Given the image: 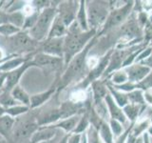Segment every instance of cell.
Here are the masks:
<instances>
[{
	"label": "cell",
	"instance_id": "cell-38",
	"mask_svg": "<svg viewBox=\"0 0 152 143\" xmlns=\"http://www.w3.org/2000/svg\"><path fill=\"white\" fill-rule=\"evenodd\" d=\"M145 86H152V75L150 76V77H149L148 79H147V80L145 81Z\"/></svg>",
	"mask_w": 152,
	"mask_h": 143
},
{
	"label": "cell",
	"instance_id": "cell-10",
	"mask_svg": "<svg viewBox=\"0 0 152 143\" xmlns=\"http://www.w3.org/2000/svg\"><path fill=\"white\" fill-rule=\"evenodd\" d=\"M38 129L39 125L37 122L34 121H26L19 126L16 131L14 132V135L18 138H27L31 137V136Z\"/></svg>",
	"mask_w": 152,
	"mask_h": 143
},
{
	"label": "cell",
	"instance_id": "cell-37",
	"mask_svg": "<svg viewBox=\"0 0 152 143\" xmlns=\"http://www.w3.org/2000/svg\"><path fill=\"white\" fill-rule=\"evenodd\" d=\"M7 57H8V56H6V54H5L4 50L0 48V60H3V59H5V58H7Z\"/></svg>",
	"mask_w": 152,
	"mask_h": 143
},
{
	"label": "cell",
	"instance_id": "cell-32",
	"mask_svg": "<svg viewBox=\"0 0 152 143\" xmlns=\"http://www.w3.org/2000/svg\"><path fill=\"white\" fill-rule=\"evenodd\" d=\"M126 74L120 73V74H116L115 76H114L113 80L115 81V82H123V81L126 80Z\"/></svg>",
	"mask_w": 152,
	"mask_h": 143
},
{
	"label": "cell",
	"instance_id": "cell-21",
	"mask_svg": "<svg viewBox=\"0 0 152 143\" xmlns=\"http://www.w3.org/2000/svg\"><path fill=\"white\" fill-rule=\"evenodd\" d=\"M149 72V68L147 67H134L129 72V77L132 80H139Z\"/></svg>",
	"mask_w": 152,
	"mask_h": 143
},
{
	"label": "cell",
	"instance_id": "cell-39",
	"mask_svg": "<svg viewBox=\"0 0 152 143\" xmlns=\"http://www.w3.org/2000/svg\"><path fill=\"white\" fill-rule=\"evenodd\" d=\"M5 114V108H3L2 106H0V117Z\"/></svg>",
	"mask_w": 152,
	"mask_h": 143
},
{
	"label": "cell",
	"instance_id": "cell-31",
	"mask_svg": "<svg viewBox=\"0 0 152 143\" xmlns=\"http://www.w3.org/2000/svg\"><path fill=\"white\" fill-rule=\"evenodd\" d=\"M111 126H112V129H113V132L115 133L116 135H119V133L122 132V127L117 121H115V120L112 121L111 122Z\"/></svg>",
	"mask_w": 152,
	"mask_h": 143
},
{
	"label": "cell",
	"instance_id": "cell-24",
	"mask_svg": "<svg viewBox=\"0 0 152 143\" xmlns=\"http://www.w3.org/2000/svg\"><path fill=\"white\" fill-rule=\"evenodd\" d=\"M78 22L81 30H87L88 29V21L87 17H86V13H85V6L84 4L81 5L79 13H78Z\"/></svg>",
	"mask_w": 152,
	"mask_h": 143
},
{
	"label": "cell",
	"instance_id": "cell-34",
	"mask_svg": "<svg viewBox=\"0 0 152 143\" xmlns=\"http://www.w3.org/2000/svg\"><path fill=\"white\" fill-rule=\"evenodd\" d=\"M68 143H80V136L76 135V133L71 136L68 139Z\"/></svg>",
	"mask_w": 152,
	"mask_h": 143
},
{
	"label": "cell",
	"instance_id": "cell-17",
	"mask_svg": "<svg viewBox=\"0 0 152 143\" xmlns=\"http://www.w3.org/2000/svg\"><path fill=\"white\" fill-rule=\"evenodd\" d=\"M129 9H130V5H127V6H126L125 8H123L121 10H119V11L115 12L111 15V17L109 18V21L107 23V25L113 26V25H116V24H118V23H120L123 19L126 16V14H127L128 11H129Z\"/></svg>",
	"mask_w": 152,
	"mask_h": 143
},
{
	"label": "cell",
	"instance_id": "cell-45",
	"mask_svg": "<svg viewBox=\"0 0 152 143\" xmlns=\"http://www.w3.org/2000/svg\"><path fill=\"white\" fill-rule=\"evenodd\" d=\"M151 62H152V59H151Z\"/></svg>",
	"mask_w": 152,
	"mask_h": 143
},
{
	"label": "cell",
	"instance_id": "cell-41",
	"mask_svg": "<svg viewBox=\"0 0 152 143\" xmlns=\"http://www.w3.org/2000/svg\"><path fill=\"white\" fill-rule=\"evenodd\" d=\"M40 143H56V141H55V138H53V139H50V140H48V141H43Z\"/></svg>",
	"mask_w": 152,
	"mask_h": 143
},
{
	"label": "cell",
	"instance_id": "cell-27",
	"mask_svg": "<svg viewBox=\"0 0 152 143\" xmlns=\"http://www.w3.org/2000/svg\"><path fill=\"white\" fill-rule=\"evenodd\" d=\"M93 88H94V94H95V97L96 98H100V97H102L103 95L104 94V88L102 87L101 85L96 83L94 86H93Z\"/></svg>",
	"mask_w": 152,
	"mask_h": 143
},
{
	"label": "cell",
	"instance_id": "cell-20",
	"mask_svg": "<svg viewBox=\"0 0 152 143\" xmlns=\"http://www.w3.org/2000/svg\"><path fill=\"white\" fill-rule=\"evenodd\" d=\"M76 121H77V119L75 117H69V118H66L64 120H62L58 123H54L53 125H50V127H52L54 129L62 128V129H64L66 132H69L75 127Z\"/></svg>",
	"mask_w": 152,
	"mask_h": 143
},
{
	"label": "cell",
	"instance_id": "cell-3",
	"mask_svg": "<svg viewBox=\"0 0 152 143\" xmlns=\"http://www.w3.org/2000/svg\"><path fill=\"white\" fill-rule=\"evenodd\" d=\"M11 40V48L16 52H31L35 49L36 41L28 35V32L20 31L16 35L10 37Z\"/></svg>",
	"mask_w": 152,
	"mask_h": 143
},
{
	"label": "cell",
	"instance_id": "cell-13",
	"mask_svg": "<svg viewBox=\"0 0 152 143\" xmlns=\"http://www.w3.org/2000/svg\"><path fill=\"white\" fill-rule=\"evenodd\" d=\"M54 88H50L46 92H43L40 94H33L31 97V104H30V108L31 109H34L42 106L46 101H48L52 94H54Z\"/></svg>",
	"mask_w": 152,
	"mask_h": 143
},
{
	"label": "cell",
	"instance_id": "cell-25",
	"mask_svg": "<svg viewBox=\"0 0 152 143\" xmlns=\"http://www.w3.org/2000/svg\"><path fill=\"white\" fill-rule=\"evenodd\" d=\"M85 93L82 92V91H77V92L73 93L72 94L70 95V100L72 101L73 103L76 102H79V101H82V100L85 99Z\"/></svg>",
	"mask_w": 152,
	"mask_h": 143
},
{
	"label": "cell",
	"instance_id": "cell-15",
	"mask_svg": "<svg viewBox=\"0 0 152 143\" xmlns=\"http://www.w3.org/2000/svg\"><path fill=\"white\" fill-rule=\"evenodd\" d=\"M14 122H15L14 118L8 116V114H4L0 117V135L8 138L9 133H11Z\"/></svg>",
	"mask_w": 152,
	"mask_h": 143
},
{
	"label": "cell",
	"instance_id": "cell-6",
	"mask_svg": "<svg viewBox=\"0 0 152 143\" xmlns=\"http://www.w3.org/2000/svg\"><path fill=\"white\" fill-rule=\"evenodd\" d=\"M30 67H33V65H32L31 60L28 59L23 65L18 67L17 69L8 73L7 76H6V81H5V91L11 92L15 86H17L19 80L21 78V76L28 68H30Z\"/></svg>",
	"mask_w": 152,
	"mask_h": 143
},
{
	"label": "cell",
	"instance_id": "cell-43",
	"mask_svg": "<svg viewBox=\"0 0 152 143\" xmlns=\"http://www.w3.org/2000/svg\"><path fill=\"white\" fill-rule=\"evenodd\" d=\"M1 93H2V92H1V91H0V94H1Z\"/></svg>",
	"mask_w": 152,
	"mask_h": 143
},
{
	"label": "cell",
	"instance_id": "cell-30",
	"mask_svg": "<svg viewBox=\"0 0 152 143\" xmlns=\"http://www.w3.org/2000/svg\"><path fill=\"white\" fill-rule=\"evenodd\" d=\"M87 125H88V122H87V120L86 119H82V121H81L79 124H78V126H77V128L75 129V133H80V132H83L85 129H86V127H87Z\"/></svg>",
	"mask_w": 152,
	"mask_h": 143
},
{
	"label": "cell",
	"instance_id": "cell-23",
	"mask_svg": "<svg viewBox=\"0 0 152 143\" xmlns=\"http://www.w3.org/2000/svg\"><path fill=\"white\" fill-rule=\"evenodd\" d=\"M107 105L109 109H110V112H111V114L112 116L114 118L116 119H119L120 121H125V116H124V114H122V112L117 108V106L115 104H114V102L112 101V99L110 97H107Z\"/></svg>",
	"mask_w": 152,
	"mask_h": 143
},
{
	"label": "cell",
	"instance_id": "cell-44",
	"mask_svg": "<svg viewBox=\"0 0 152 143\" xmlns=\"http://www.w3.org/2000/svg\"><path fill=\"white\" fill-rule=\"evenodd\" d=\"M145 143H148V142H147V140H146V142H145Z\"/></svg>",
	"mask_w": 152,
	"mask_h": 143
},
{
	"label": "cell",
	"instance_id": "cell-9",
	"mask_svg": "<svg viewBox=\"0 0 152 143\" xmlns=\"http://www.w3.org/2000/svg\"><path fill=\"white\" fill-rule=\"evenodd\" d=\"M56 130L54 128L47 126L39 127V129L33 133L31 137V143H40L43 141H48L53 139Z\"/></svg>",
	"mask_w": 152,
	"mask_h": 143
},
{
	"label": "cell",
	"instance_id": "cell-2",
	"mask_svg": "<svg viewBox=\"0 0 152 143\" xmlns=\"http://www.w3.org/2000/svg\"><path fill=\"white\" fill-rule=\"evenodd\" d=\"M57 15V11L53 7H48L40 11L37 21L30 31L28 32L33 40L36 42L46 40L49 32L50 30L51 24L53 22L55 16Z\"/></svg>",
	"mask_w": 152,
	"mask_h": 143
},
{
	"label": "cell",
	"instance_id": "cell-18",
	"mask_svg": "<svg viewBox=\"0 0 152 143\" xmlns=\"http://www.w3.org/2000/svg\"><path fill=\"white\" fill-rule=\"evenodd\" d=\"M15 105H19V103L12 97L11 92L5 91V92H2L0 94V106L7 109L10 107L15 106Z\"/></svg>",
	"mask_w": 152,
	"mask_h": 143
},
{
	"label": "cell",
	"instance_id": "cell-29",
	"mask_svg": "<svg viewBox=\"0 0 152 143\" xmlns=\"http://www.w3.org/2000/svg\"><path fill=\"white\" fill-rule=\"evenodd\" d=\"M107 59H104L101 64H100V66L98 67V68L95 70L93 73H92V75L93 76H97V75H99L100 74H101V72L104 70V66H106V64H107Z\"/></svg>",
	"mask_w": 152,
	"mask_h": 143
},
{
	"label": "cell",
	"instance_id": "cell-4",
	"mask_svg": "<svg viewBox=\"0 0 152 143\" xmlns=\"http://www.w3.org/2000/svg\"><path fill=\"white\" fill-rule=\"evenodd\" d=\"M64 37L60 38H50L44 41L41 48V52L46 55L60 57H64Z\"/></svg>",
	"mask_w": 152,
	"mask_h": 143
},
{
	"label": "cell",
	"instance_id": "cell-36",
	"mask_svg": "<svg viewBox=\"0 0 152 143\" xmlns=\"http://www.w3.org/2000/svg\"><path fill=\"white\" fill-rule=\"evenodd\" d=\"M6 76H7V74H0V89H1L3 86H5Z\"/></svg>",
	"mask_w": 152,
	"mask_h": 143
},
{
	"label": "cell",
	"instance_id": "cell-26",
	"mask_svg": "<svg viewBox=\"0 0 152 143\" xmlns=\"http://www.w3.org/2000/svg\"><path fill=\"white\" fill-rule=\"evenodd\" d=\"M101 133H102V136L104 137V139L106 140V142L111 143V135H110V133H109L108 128L106 125H103Z\"/></svg>",
	"mask_w": 152,
	"mask_h": 143
},
{
	"label": "cell",
	"instance_id": "cell-11",
	"mask_svg": "<svg viewBox=\"0 0 152 143\" xmlns=\"http://www.w3.org/2000/svg\"><path fill=\"white\" fill-rule=\"evenodd\" d=\"M66 26L62 20V18L59 15H56L53 22L51 24L50 30L49 32V35H48L47 39H50V38H60L62 37L66 32Z\"/></svg>",
	"mask_w": 152,
	"mask_h": 143
},
{
	"label": "cell",
	"instance_id": "cell-33",
	"mask_svg": "<svg viewBox=\"0 0 152 143\" xmlns=\"http://www.w3.org/2000/svg\"><path fill=\"white\" fill-rule=\"evenodd\" d=\"M116 95V98H117V101H118V103L120 104V105H125L126 103V97H124V95H122V94H115Z\"/></svg>",
	"mask_w": 152,
	"mask_h": 143
},
{
	"label": "cell",
	"instance_id": "cell-12",
	"mask_svg": "<svg viewBox=\"0 0 152 143\" xmlns=\"http://www.w3.org/2000/svg\"><path fill=\"white\" fill-rule=\"evenodd\" d=\"M28 58H24V57H11L8 60H6L0 65V73L1 74H8L10 72L17 69L18 67L23 65L26 61H28Z\"/></svg>",
	"mask_w": 152,
	"mask_h": 143
},
{
	"label": "cell",
	"instance_id": "cell-8",
	"mask_svg": "<svg viewBox=\"0 0 152 143\" xmlns=\"http://www.w3.org/2000/svg\"><path fill=\"white\" fill-rule=\"evenodd\" d=\"M107 16V11L101 5L91 3L88 8V22L92 26L100 25Z\"/></svg>",
	"mask_w": 152,
	"mask_h": 143
},
{
	"label": "cell",
	"instance_id": "cell-19",
	"mask_svg": "<svg viewBox=\"0 0 152 143\" xmlns=\"http://www.w3.org/2000/svg\"><path fill=\"white\" fill-rule=\"evenodd\" d=\"M28 110H30V107L19 104V105H15V106L5 109V114H8V116L12 117H16V116H21V114H26L27 112H28Z\"/></svg>",
	"mask_w": 152,
	"mask_h": 143
},
{
	"label": "cell",
	"instance_id": "cell-14",
	"mask_svg": "<svg viewBox=\"0 0 152 143\" xmlns=\"http://www.w3.org/2000/svg\"><path fill=\"white\" fill-rule=\"evenodd\" d=\"M11 94L12 97L16 100V101L21 104V105H25V106L30 107L31 104V97L28 94L23 88H21L20 86H15L12 91H11Z\"/></svg>",
	"mask_w": 152,
	"mask_h": 143
},
{
	"label": "cell",
	"instance_id": "cell-5",
	"mask_svg": "<svg viewBox=\"0 0 152 143\" xmlns=\"http://www.w3.org/2000/svg\"><path fill=\"white\" fill-rule=\"evenodd\" d=\"M31 62L33 66L40 67L43 69L55 70L62 65V58L46 55L44 52H39L34 55L33 59H31Z\"/></svg>",
	"mask_w": 152,
	"mask_h": 143
},
{
	"label": "cell",
	"instance_id": "cell-28",
	"mask_svg": "<svg viewBox=\"0 0 152 143\" xmlns=\"http://www.w3.org/2000/svg\"><path fill=\"white\" fill-rule=\"evenodd\" d=\"M125 111L126 113V114L129 116L131 119H133L137 114V109L135 107H132V106H128L125 109Z\"/></svg>",
	"mask_w": 152,
	"mask_h": 143
},
{
	"label": "cell",
	"instance_id": "cell-40",
	"mask_svg": "<svg viewBox=\"0 0 152 143\" xmlns=\"http://www.w3.org/2000/svg\"><path fill=\"white\" fill-rule=\"evenodd\" d=\"M149 54H150V51L148 50V51H147L146 52H144V54H142V55L140 56V58H144V57H145L146 55H148Z\"/></svg>",
	"mask_w": 152,
	"mask_h": 143
},
{
	"label": "cell",
	"instance_id": "cell-42",
	"mask_svg": "<svg viewBox=\"0 0 152 143\" xmlns=\"http://www.w3.org/2000/svg\"><path fill=\"white\" fill-rule=\"evenodd\" d=\"M136 143H142V140L141 139H138V140H136Z\"/></svg>",
	"mask_w": 152,
	"mask_h": 143
},
{
	"label": "cell",
	"instance_id": "cell-1",
	"mask_svg": "<svg viewBox=\"0 0 152 143\" xmlns=\"http://www.w3.org/2000/svg\"><path fill=\"white\" fill-rule=\"evenodd\" d=\"M92 32H82L79 24L76 22L69 27V32L64 40V58L66 62H69L72 57L79 54L89 37L92 35Z\"/></svg>",
	"mask_w": 152,
	"mask_h": 143
},
{
	"label": "cell",
	"instance_id": "cell-22",
	"mask_svg": "<svg viewBox=\"0 0 152 143\" xmlns=\"http://www.w3.org/2000/svg\"><path fill=\"white\" fill-rule=\"evenodd\" d=\"M22 31L21 29H19L15 26L12 25V24L7 23V24H3V25H0V35H5V36H12L14 35H16L17 32Z\"/></svg>",
	"mask_w": 152,
	"mask_h": 143
},
{
	"label": "cell",
	"instance_id": "cell-16",
	"mask_svg": "<svg viewBox=\"0 0 152 143\" xmlns=\"http://www.w3.org/2000/svg\"><path fill=\"white\" fill-rule=\"evenodd\" d=\"M9 23L22 30L24 23H25V16L23 15L21 11H13L9 13Z\"/></svg>",
	"mask_w": 152,
	"mask_h": 143
},
{
	"label": "cell",
	"instance_id": "cell-7",
	"mask_svg": "<svg viewBox=\"0 0 152 143\" xmlns=\"http://www.w3.org/2000/svg\"><path fill=\"white\" fill-rule=\"evenodd\" d=\"M86 54H87V50H85L83 52H80L78 55H76L73 58L70 60L69 68H68V70H66V74L63 77L64 82H68L70 78H72L74 75H76L81 70H82L83 65H84V61H85V57H86Z\"/></svg>",
	"mask_w": 152,
	"mask_h": 143
},
{
	"label": "cell",
	"instance_id": "cell-35",
	"mask_svg": "<svg viewBox=\"0 0 152 143\" xmlns=\"http://www.w3.org/2000/svg\"><path fill=\"white\" fill-rule=\"evenodd\" d=\"M130 98L132 100H134V101H142V95H141V93L139 92H135L130 94Z\"/></svg>",
	"mask_w": 152,
	"mask_h": 143
}]
</instances>
